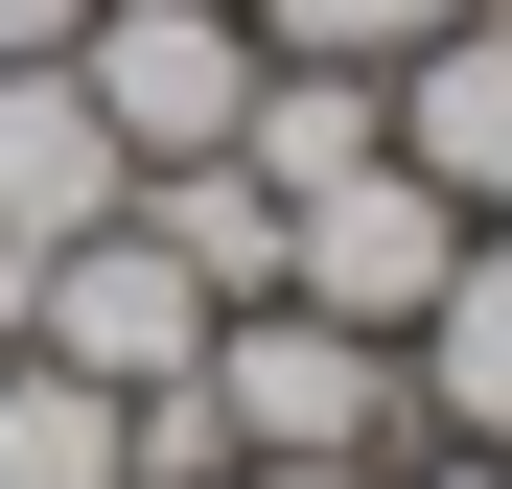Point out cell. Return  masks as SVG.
Masks as SVG:
<instances>
[{"mask_svg": "<svg viewBox=\"0 0 512 489\" xmlns=\"http://www.w3.org/2000/svg\"><path fill=\"white\" fill-rule=\"evenodd\" d=\"M233 163L303 210V187H350V163H396V94H373V70H326V47H280V70L233 94Z\"/></svg>", "mask_w": 512, "mask_h": 489, "instance_id": "obj_7", "label": "cell"}, {"mask_svg": "<svg viewBox=\"0 0 512 489\" xmlns=\"http://www.w3.org/2000/svg\"><path fill=\"white\" fill-rule=\"evenodd\" d=\"M419 24H466V0H280V47H326V70H396Z\"/></svg>", "mask_w": 512, "mask_h": 489, "instance_id": "obj_11", "label": "cell"}, {"mask_svg": "<svg viewBox=\"0 0 512 489\" xmlns=\"http://www.w3.org/2000/svg\"><path fill=\"white\" fill-rule=\"evenodd\" d=\"M0 489H140L117 466V396L47 373V350H0Z\"/></svg>", "mask_w": 512, "mask_h": 489, "instance_id": "obj_9", "label": "cell"}, {"mask_svg": "<svg viewBox=\"0 0 512 489\" xmlns=\"http://www.w3.org/2000/svg\"><path fill=\"white\" fill-rule=\"evenodd\" d=\"M419 396H443V420L512 466V257H466L443 303H419Z\"/></svg>", "mask_w": 512, "mask_h": 489, "instance_id": "obj_10", "label": "cell"}, {"mask_svg": "<svg viewBox=\"0 0 512 489\" xmlns=\"http://www.w3.org/2000/svg\"><path fill=\"white\" fill-rule=\"evenodd\" d=\"M373 94H396V163H419L443 210H512V24H489V0H466V24H419Z\"/></svg>", "mask_w": 512, "mask_h": 489, "instance_id": "obj_5", "label": "cell"}, {"mask_svg": "<svg viewBox=\"0 0 512 489\" xmlns=\"http://www.w3.org/2000/svg\"><path fill=\"white\" fill-rule=\"evenodd\" d=\"M70 24H94V0H0V70H24V47H70Z\"/></svg>", "mask_w": 512, "mask_h": 489, "instance_id": "obj_12", "label": "cell"}, {"mask_svg": "<svg viewBox=\"0 0 512 489\" xmlns=\"http://www.w3.org/2000/svg\"><path fill=\"white\" fill-rule=\"evenodd\" d=\"M443 489H512V466H443Z\"/></svg>", "mask_w": 512, "mask_h": 489, "instance_id": "obj_14", "label": "cell"}, {"mask_svg": "<svg viewBox=\"0 0 512 489\" xmlns=\"http://www.w3.org/2000/svg\"><path fill=\"white\" fill-rule=\"evenodd\" d=\"M70 94L117 117V163H233L256 47H233V0H94L70 24Z\"/></svg>", "mask_w": 512, "mask_h": 489, "instance_id": "obj_3", "label": "cell"}, {"mask_svg": "<svg viewBox=\"0 0 512 489\" xmlns=\"http://www.w3.org/2000/svg\"><path fill=\"white\" fill-rule=\"evenodd\" d=\"M94 210H140V163H117L94 94H70V47H24L0 70V257H47V233H94Z\"/></svg>", "mask_w": 512, "mask_h": 489, "instance_id": "obj_6", "label": "cell"}, {"mask_svg": "<svg viewBox=\"0 0 512 489\" xmlns=\"http://www.w3.org/2000/svg\"><path fill=\"white\" fill-rule=\"evenodd\" d=\"M233 489H373V466H233Z\"/></svg>", "mask_w": 512, "mask_h": 489, "instance_id": "obj_13", "label": "cell"}, {"mask_svg": "<svg viewBox=\"0 0 512 489\" xmlns=\"http://www.w3.org/2000/svg\"><path fill=\"white\" fill-rule=\"evenodd\" d=\"M187 396H210V443H233V466H373V443H396L373 326H326V303H210Z\"/></svg>", "mask_w": 512, "mask_h": 489, "instance_id": "obj_1", "label": "cell"}, {"mask_svg": "<svg viewBox=\"0 0 512 489\" xmlns=\"http://www.w3.org/2000/svg\"><path fill=\"white\" fill-rule=\"evenodd\" d=\"M443 280H466V210L419 187V163H350V187H303V210H280V303L373 326V350H396V326L443 303Z\"/></svg>", "mask_w": 512, "mask_h": 489, "instance_id": "obj_4", "label": "cell"}, {"mask_svg": "<svg viewBox=\"0 0 512 489\" xmlns=\"http://www.w3.org/2000/svg\"><path fill=\"white\" fill-rule=\"evenodd\" d=\"M140 233L210 303H280V187H256V163H140Z\"/></svg>", "mask_w": 512, "mask_h": 489, "instance_id": "obj_8", "label": "cell"}, {"mask_svg": "<svg viewBox=\"0 0 512 489\" xmlns=\"http://www.w3.org/2000/svg\"><path fill=\"white\" fill-rule=\"evenodd\" d=\"M0 326H24L47 373H94V396H163L210 350V280L163 257L140 210H94V233H47V257H0Z\"/></svg>", "mask_w": 512, "mask_h": 489, "instance_id": "obj_2", "label": "cell"}]
</instances>
